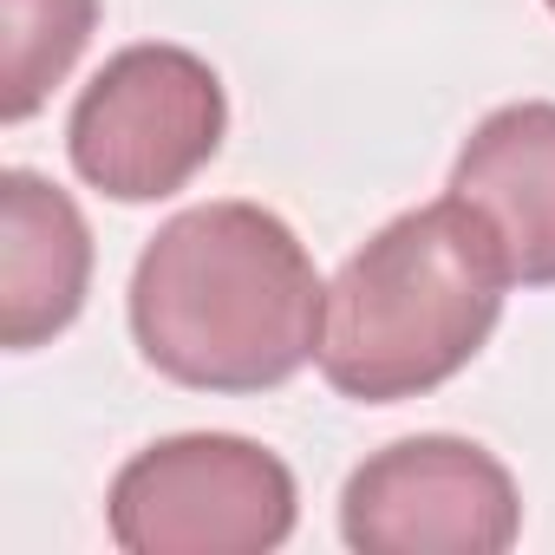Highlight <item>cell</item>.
Returning <instances> with one entry per match:
<instances>
[{"label":"cell","instance_id":"1","mask_svg":"<svg viewBox=\"0 0 555 555\" xmlns=\"http://www.w3.org/2000/svg\"><path fill=\"white\" fill-rule=\"evenodd\" d=\"M131 340L190 392H274L321 353L327 282L308 242L248 196L177 209L131 268Z\"/></svg>","mask_w":555,"mask_h":555},{"label":"cell","instance_id":"5","mask_svg":"<svg viewBox=\"0 0 555 555\" xmlns=\"http://www.w3.org/2000/svg\"><path fill=\"white\" fill-rule=\"evenodd\" d=\"M340 535L360 555H503L522 535V490L477 438L418 431L353 464Z\"/></svg>","mask_w":555,"mask_h":555},{"label":"cell","instance_id":"4","mask_svg":"<svg viewBox=\"0 0 555 555\" xmlns=\"http://www.w3.org/2000/svg\"><path fill=\"white\" fill-rule=\"evenodd\" d=\"M229 131V92L216 66L170 40H138L112 53L73 99L66 157L112 203L177 196Z\"/></svg>","mask_w":555,"mask_h":555},{"label":"cell","instance_id":"7","mask_svg":"<svg viewBox=\"0 0 555 555\" xmlns=\"http://www.w3.org/2000/svg\"><path fill=\"white\" fill-rule=\"evenodd\" d=\"M451 196L496 229L522 288H555V99H516L477 118L457 144Z\"/></svg>","mask_w":555,"mask_h":555},{"label":"cell","instance_id":"9","mask_svg":"<svg viewBox=\"0 0 555 555\" xmlns=\"http://www.w3.org/2000/svg\"><path fill=\"white\" fill-rule=\"evenodd\" d=\"M542 8H548V14H555V0H542Z\"/></svg>","mask_w":555,"mask_h":555},{"label":"cell","instance_id":"8","mask_svg":"<svg viewBox=\"0 0 555 555\" xmlns=\"http://www.w3.org/2000/svg\"><path fill=\"white\" fill-rule=\"evenodd\" d=\"M0 125H27L99 34V0H0Z\"/></svg>","mask_w":555,"mask_h":555},{"label":"cell","instance_id":"6","mask_svg":"<svg viewBox=\"0 0 555 555\" xmlns=\"http://www.w3.org/2000/svg\"><path fill=\"white\" fill-rule=\"evenodd\" d=\"M92 295V222L40 170H0V347L34 353Z\"/></svg>","mask_w":555,"mask_h":555},{"label":"cell","instance_id":"2","mask_svg":"<svg viewBox=\"0 0 555 555\" xmlns=\"http://www.w3.org/2000/svg\"><path fill=\"white\" fill-rule=\"evenodd\" d=\"M509 288L516 274L496 229L444 190L438 203L379 222L340 261L314 366L360 405L425 399L483 353Z\"/></svg>","mask_w":555,"mask_h":555},{"label":"cell","instance_id":"3","mask_svg":"<svg viewBox=\"0 0 555 555\" xmlns=\"http://www.w3.org/2000/svg\"><path fill=\"white\" fill-rule=\"evenodd\" d=\"M105 522L125 555H268L295 535L301 490L242 431H177L118 464Z\"/></svg>","mask_w":555,"mask_h":555}]
</instances>
